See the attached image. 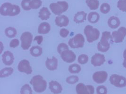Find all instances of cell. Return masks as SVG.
<instances>
[{
  "mask_svg": "<svg viewBox=\"0 0 126 94\" xmlns=\"http://www.w3.org/2000/svg\"><path fill=\"white\" fill-rule=\"evenodd\" d=\"M20 12V8L17 5L9 2L3 3L0 8V15L3 16L13 17L18 15Z\"/></svg>",
  "mask_w": 126,
  "mask_h": 94,
  "instance_id": "6da1fadb",
  "label": "cell"
},
{
  "mask_svg": "<svg viewBox=\"0 0 126 94\" xmlns=\"http://www.w3.org/2000/svg\"><path fill=\"white\" fill-rule=\"evenodd\" d=\"M30 83L32 85L34 91L38 93L44 92L46 90L47 86L46 81L40 75H36L33 77Z\"/></svg>",
  "mask_w": 126,
  "mask_h": 94,
  "instance_id": "7a4b0ae2",
  "label": "cell"
},
{
  "mask_svg": "<svg viewBox=\"0 0 126 94\" xmlns=\"http://www.w3.org/2000/svg\"><path fill=\"white\" fill-rule=\"evenodd\" d=\"M50 8L53 13L56 15L60 16L68 10L69 4L66 1H59L56 3H51Z\"/></svg>",
  "mask_w": 126,
  "mask_h": 94,
  "instance_id": "3957f363",
  "label": "cell"
},
{
  "mask_svg": "<svg viewBox=\"0 0 126 94\" xmlns=\"http://www.w3.org/2000/svg\"><path fill=\"white\" fill-rule=\"evenodd\" d=\"M84 33L86 36L87 41L89 43H92L93 41H96L100 35L99 30L90 25H87L85 27Z\"/></svg>",
  "mask_w": 126,
  "mask_h": 94,
  "instance_id": "277c9868",
  "label": "cell"
},
{
  "mask_svg": "<svg viewBox=\"0 0 126 94\" xmlns=\"http://www.w3.org/2000/svg\"><path fill=\"white\" fill-rule=\"evenodd\" d=\"M85 38L82 34H79L71 38L69 40L68 44L72 48H79L84 47L85 43Z\"/></svg>",
  "mask_w": 126,
  "mask_h": 94,
  "instance_id": "5b68a950",
  "label": "cell"
},
{
  "mask_svg": "<svg viewBox=\"0 0 126 94\" xmlns=\"http://www.w3.org/2000/svg\"><path fill=\"white\" fill-rule=\"evenodd\" d=\"M33 36L29 32H25L21 35V47L24 50H28L31 45Z\"/></svg>",
  "mask_w": 126,
  "mask_h": 94,
  "instance_id": "8992f818",
  "label": "cell"
},
{
  "mask_svg": "<svg viewBox=\"0 0 126 94\" xmlns=\"http://www.w3.org/2000/svg\"><path fill=\"white\" fill-rule=\"evenodd\" d=\"M110 33L108 32H104L102 34V39L98 44V49L103 52H106L109 48V44L107 42Z\"/></svg>",
  "mask_w": 126,
  "mask_h": 94,
  "instance_id": "52a82bcc",
  "label": "cell"
},
{
  "mask_svg": "<svg viewBox=\"0 0 126 94\" xmlns=\"http://www.w3.org/2000/svg\"><path fill=\"white\" fill-rule=\"evenodd\" d=\"M77 94H94V88L91 85H85L82 83L78 84L76 86Z\"/></svg>",
  "mask_w": 126,
  "mask_h": 94,
  "instance_id": "ba28073f",
  "label": "cell"
},
{
  "mask_svg": "<svg viewBox=\"0 0 126 94\" xmlns=\"http://www.w3.org/2000/svg\"><path fill=\"white\" fill-rule=\"evenodd\" d=\"M17 70L27 74H31L32 72V68L30 66V62L27 59H23L20 61L17 65Z\"/></svg>",
  "mask_w": 126,
  "mask_h": 94,
  "instance_id": "9c48e42d",
  "label": "cell"
},
{
  "mask_svg": "<svg viewBox=\"0 0 126 94\" xmlns=\"http://www.w3.org/2000/svg\"><path fill=\"white\" fill-rule=\"evenodd\" d=\"M110 81L111 84L117 87L122 88L126 86V79L123 77L112 75L110 77Z\"/></svg>",
  "mask_w": 126,
  "mask_h": 94,
  "instance_id": "30bf717a",
  "label": "cell"
},
{
  "mask_svg": "<svg viewBox=\"0 0 126 94\" xmlns=\"http://www.w3.org/2000/svg\"><path fill=\"white\" fill-rule=\"evenodd\" d=\"M63 61L67 63H71L74 62L76 59V56L72 51L67 50L64 51L61 55Z\"/></svg>",
  "mask_w": 126,
  "mask_h": 94,
  "instance_id": "8fae6325",
  "label": "cell"
},
{
  "mask_svg": "<svg viewBox=\"0 0 126 94\" xmlns=\"http://www.w3.org/2000/svg\"><path fill=\"white\" fill-rule=\"evenodd\" d=\"M107 73L105 71H97L93 75V79L94 82L101 84L106 81L107 78Z\"/></svg>",
  "mask_w": 126,
  "mask_h": 94,
  "instance_id": "7c38bea8",
  "label": "cell"
},
{
  "mask_svg": "<svg viewBox=\"0 0 126 94\" xmlns=\"http://www.w3.org/2000/svg\"><path fill=\"white\" fill-rule=\"evenodd\" d=\"M13 54L10 51H5L2 55V61L6 65L10 66L13 64L14 61Z\"/></svg>",
  "mask_w": 126,
  "mask_h": 94,
  "instance_id": "4fadbf2b",
  "label": "cell"
},
{
  "mask_svg": "<svg viewBox=\"0 0 126 94\" xmlns=\"http://www.w3.org/2000/svg\"><path fill=\"white\" fill-rule=\"evenodd\" d=\"M49 89L52 93L59 94L63 91V87L61 84L55 81H52L49 83Z\"/></svg>",
  "mask_w": 126,
  "mask_h": 94,
  "instance_id": "5bb4252c",
  "label": "cell"
},
{
  "mask_svg": "<svg viewBox=\"0 0 126 94\" xmlns=\"http://www.w3.org/2000/svg\"><path fill=\"white\" fill-rule=\"evenodd\" d=\"M105 62V58L103 55L95 54L92 57L91 64L94 66H99L103 65Z\"/></svg>",
  "mask_w": 126,
  "mask_h": 94,
  "instance_id": "9a60e30c",
  "label": "cell"
},
{
  "mask_svg": "<svg viewBox=\"0 0 126 94\" xmlns=\"http://www.w3.org/2000/svg\"><path fill=\"white\" fill-rule=\"evenodd\" d=\"M46 68L48 70H55L58 67V59L55 57H52V59L47 58L46 62Z\"/></svg>",
  "mask_w": 126,
  "mask_h": 94,
  "instance_id": "2e32d148",
  "label": "cell"
},
{
  "mask_svg": "<svg viewBox=\"0 0 126 94\" xmlns=\"http://www.w3.org/2000/svg\"><path fill=\"white\" fill-rule=\"evenodd\" d=\"M56 25L59 27H65L68 25L69 22V18L65 15L58 16L55 19Z\"/></svg>",
  "mask_w": 126,
  "mask_h": 94,
  "instance_id": "e0dca14e",
  "label": "cell"
},
{
  "mask_svg": "<svg viewBox=\"0 0 126 94\" xmlns=\"http://www.w3.org/2000/svg\"><path fill=\"white\" fill-rule=\"evenodd\" d=\"M51 30V25L47 22H43L40 24L38 28V33L42 35L48 34Z\"/></svg>",
  "mask_w": 126,
  "mask_h": 94,
  "instance_id": "ac0fdd59",
  "label": "cell"
},
{
  "mask_svg": "<svg viewBox=\"0 0 126 94\" xmlns=\"http://www.w3.org/2000/svg\"><path fill=\"white\" fill-rule=\"evenodd\" d=\"M86 13L84 11L78 12L74 17V21L76 23L80 24L83 23L86 20Z\"/></svg>",
  "mask_w": 126,
  "mask_h": 94,
  "instance_id": "d6986e66",
  "label": "cell"
},
{
  "mask_svg": "<svg viewBox=\"0 0 126 94\" xmlns=\"http://www.w3.org/2000/svg\"><path fill=\"white\" fill-rule=\"evenodd\" d=\"M51 12L46 7H43L39 12V18L42 20H46L49 19Z\"/></svg>",
  "mask_w": 126,
  "mask_h": 94,
  "instance_id": "ffe728a7",
  "label": "cell"
},
{
  "mask_svg": "<svg viewBox=\"0 0 126 94\" xmlns=\"http://www.w3.org/2000/svg\"><path fill=\"white\" fill-rule=\"evenodd\" d=\"M30 53L33 57H38L42 54L43 49L40 46H33L30 49Z\"/></svg>",
  "mask_w": 126,
  "mask_h": 94,
  "instance_id": "44dd1931",
  "label": "cell"
},
{
  "mask_svg": "<svg viewBox=\"0 0 126 94\" xmlns=\"http://www.w3.org/2000/svg\"><path fill=\"white\" fill-rule=\"evenodd\" d=\"M100 18L99 14L96 12H92L89 13L88 15V21L91 23H96L99 21Z\"/></svg>",
  "mask_w": 126,
  "mask_h": 94,
  "instance_id": "7402d4cb",
  "label": "cell"
},
{
  "mask_svg": "<svg viewBox=\"0 0 126 94\" xmlns=\"http://www.w3.org/2000/svg\"><path fill=\"white\" fill-rule=\"evenodd\" d=\"M5 34L9 38H13L16 36L17 31L16 28L13 27H8L5 30Z\"/></svg>",
  "mask_w": 126,
  "mask_h": 94,
  "instance_id": "603a6c76",
  "label": "cell"
},
{
  "mask_svg": "<svg viewBox=\"0 0 126 94\" xmlns=\"http://www.w3.org/2000/svg\"><path fill=\"white\" fill-rule=\"evenodd\" d=\"M14 69L12 67H5L0 71V77L1 78H5L11 75L13 73Z\"/></svg>",
  "mask_w": 126,
  "mask_h": 94,
  "instance_id": "cb8c5ba5",
  "label": "cell"
},
{
  "mask_svg": "<svg viewBox=\"0 0 126 94\" xmlns=\"http://www.w3.org/2000/svg\"><path fill=\"white\" fill-rule=\"evenodd\" d=\"M86 5L91 10H97L99 6L98 0H86Z\"/></svg>",
  "mask_w": 126,
  "mask_h": 94,
  "instance_id": "d4e9b609",
  "label": "cell"
},
{
  "mask_svg": "<svg viewBox=\"0 0 126 94\" xmlns=\"http://www.w3.org/2000/svg\"><path fill=\"white\" fill-rule=\"evenodd\" d=\"M81 70L80 65L78 64H72L70 65L69 67V71L70 73L73 74L79 73Z\"/></svg>",
  "mask_w": 126,
  "mask_h": 94,
  "instance_id": "484cf974",
  "label": "cell"
},
{
  "mask_svg": "<svg viewBox=\"0 0 126 94\" xmlns=\"http://www.w3.org/2000/svg\"><path fill=\"white\" fill-rule=\"evenodd\" d=\"M32 88L28 84L23 85L20 89V94H32Z\"/></svg>",
  "mask_w": 126,
  "mask_h": 94,
  "instance_id": "4316f807",
  "label": "cell"
},
{
  "mask_svg": "<svg viewBox=\"0 0 126 94\" xmlns=\"http://www.w3.org/2000/svg\"><path fill=\"white\" fill-rule=\"evenodd\" d=\"M42 4L41 0H31L30 3V6L31 9L36 10L39 8Z\"/></svg>",
  "mask_w": 126,
  "mask_h": 94,
  "instance_id": "83f0119b",
  "label": "cell"
},
{
  "mask_svg": "<svg viewBox=\"0 0 126 94\" xmlns=\"http://www.w3.org/2000/svg\"><path fill=\"white\" fill-rule=\"evenodd\" d=\"M69 50V47L67 44L64 43H61L58 45L57 47L58 52L61 55L64 51Z\"/></svg>",
  "mask_w": 126,
  "mask_h": 94,
  "instance_id": "f1b7e54d",
  "label": "cell"
},
{
  "mask_svg": "<svg viewBox=\"0 0 126 94\" xmlns=\"http://www.w3.org/2000/svg\"><path fill=\"white\" fill-rule=\"evenodd\" d=\"M88 57L86 54H81L78 57V62L81 65H85L88 61Z\"/></svg>",
  "mask_w": 126,
  "mask_h": 94,
  "instance_id": "f546056e",
  "label": "cell"
},
{
  "mask_svg": "<svg viewBox=\"0 0 126 94\" xmlns=\"http://www.w3.org/2000/svg\"><path fill=\"white\" fill-rule=\"evenodd\" d=\"M31 0H22L21 3V5L24 10L29 11L31 10L30 6V3Z\"/></svg>",
  "mask_w": 126,
  "mask_h": 94,
  "instance_id": "4dcf8cb0",
  "label": "cell"
},
{
  "mask_svg": "<svg viewBox=\"0 0 126 94\" xmlns=\"http://www.w3.org/2000/svg\"><path fill=\"white\" fill-rule=\"evenodd\" d=\"M79 81V78L77 76H70L67 78L66 81V82L69 84H74Z\"/></svg>",
  "mask_w": 126,
  "mask_h": 94,
  "instance_id": "1f68e13d",
  "label": "cell"
},
{
  "mask_svg": "<svg viewBox=\"0 0 126 94\" xmlns=\"http://www.w3.org/2000/svg\"><path fill=\"white\" fill-rule=\"evenodd\" d=\"M110 5L107 3H104L102 4L100 8V11L103 14H107L110 11Z\"/></svg>",
  "mask_w": 126,
  "mask_h": 94,
  "instance_id": "d6a6232c",
  "label": "cell"
},
{
  "mask_svg": "<svg viewBox=\"0 0 126 94\" xmlns=\"http://www.w3.org/2000/svg\"><path fill=\"white\" fill-rule=\"evenodd\" d=\"M118 7L121 11L126 12V0H119L118 2Z\"/></svg>",
  "mask_w": 126,
  "mask_h": 94,
  "instance_id": "836d02e7",
  "label": "cell"
},
{
  "mask_svg": "<svg viewBox=\"0 0 126 94\" xmlns=\"http://www.w3.org/2000/svg\"><path fill=\"white\" fill-rule=\"evenodd\" d=\"M96 92L97 94H107V89L105 86H100L96 88Z\"/></svg>",
  "mask_w": 126,
  "mask_h": 94,
  "instance_id": "e575fe53",
  "label": "cell"
},
{
  "mask_svg": "<svg viewBox=\"0 0 126 94\" xmlns=\"http://www.w3.org/2000/svg\"><path fill=\"white\" fill-rule=\"evenodd\" d=\"M19 41L17 39H14L12 40L10 43V47L11 48H15L19 45Z\"/></svg>",
  "mask_w": 126,
  "mask_h": 94,
  "instance_id": "d590c367",
  "label": "cell"
},
{
  "mask_svg": "<svg viewBox=\"0 0 126 94\" xmlns=\"http://www.w3.org/2000/svg\"><path fill=\"white\" fill-rule=\"evenodd\" d=\"M69 34V30L65 28H63L60 31V35L63 38H66Z\"/></svg>",
  "mask_w": 126,
  "mask_h": 94,
  "instance_id": "8d00e7d4",
  "label": "cell"
},
{
  "mask_svg": "<svg viewBox=\"0 0 126 94\" xmlns=\"http://www.w3.org/2000/svg\"><path fill=\"white\" fill-rule=\"evenodd\" d=\"M43 40H44V38L42 36L38 35V36H36V37H35L34 40V41H36L37 43L38 44L40 45L43 41Z\"/></svg>",
  "mask_w": 126,
  "mask_h": 94,
  "instance_id": "74e56055",
  "label": "cell"
},
{
  "mask_svg": "<svg viewBox=\"0 0 126 94\" xmlns=\"http://www.w3.org/2000/svg\"><path fill=\"white\" fill-rule=\"evenodd\" d=\"M0 54L2 53V50H3V44L2 43V42H0Z\"/></svg>",
  "mask_w": 126,
  "mask_h": 94,
  "instance_id": "f35d334b",
  "label": "cell"
}]
</instances>
